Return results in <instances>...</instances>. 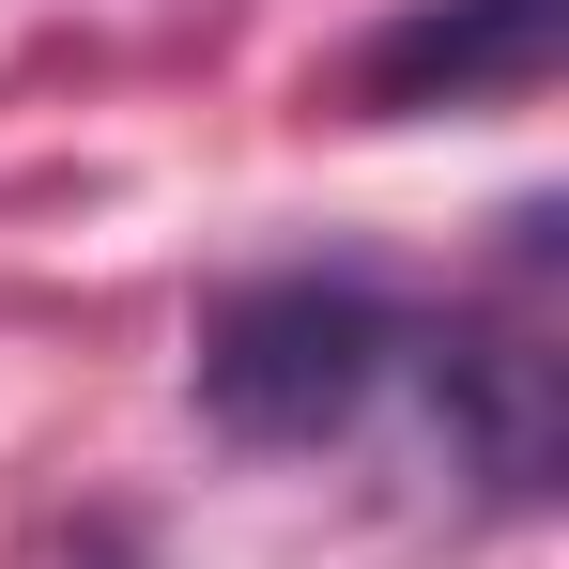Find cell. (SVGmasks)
Listing matches in <instances>:
<instances>
[{"label":"cell","instance_id":"cell-4","mask_svg":"<svg viewBox=\"0 0 569 569\" xmlns=\"http://www.w3.org/2000/svg\"><path fill=\"white\" fill-rule=\"evenodd\" d=\"M78 569H139V539H78Z\"/></svg>","mask_w":569,"mask_h":569},{"label":"cell","instance_id":"cell-3","mask_svg":"<svg viewBox=\"0 0 569 569\" xmlns=\"http://www.w3.org/2000/svg\"><path fill=\"white\" fill-rule=\"evenodd\" d=\"M400 370L431 385V431L462 447V477L477 492H539L555 477V355L539 339H492V323H447V339H416Z\"/></svg>","mask_w":569,"mask_h":569},{"label":"cell","instance_id":"cell-2","mask_svg":"<svg viewBox=\"0 0 569 569\" xmlns=\"http://www.w3.org/2000/svg\"><path fill=\"white\" fill-rule=\"evenodd\" d=\"M569 47V0H400L355 47V108H477V93H539Z\"/></svg>","mask_w":569,"mask_h":569},{"label":"cell","instance_id":"cell-1","mask_svg":"<svg viewBox=\"0 0 569 569\" xmlns=\"http://www.w3.org/2000/svg\"><path fill=\"white\" fill-rule=\"evenodd\" d=\"M416 355L400 292L355 262H292V278H231L200 308V416L231 447H339Z\"/></svg>","mask_w":569,"mask_h":569}]
</instances>
